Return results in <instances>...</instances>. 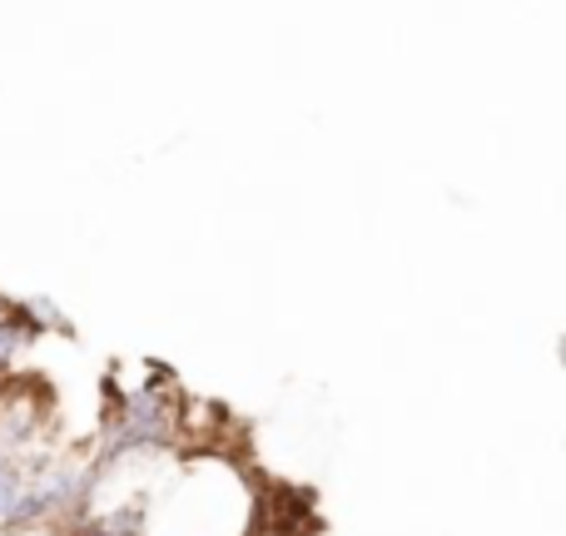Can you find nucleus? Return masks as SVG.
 <instances>
[{
	"mask_svg": "<svg viewBox=\"0 0 566 536\" xmlns=\"http://www.w3.org/2000/svg\"><path fill=\"white\" fill-rule=\"evenodd\" d=\"M35 328H40V318H30L25 308H6V318H0V372L10 368V358H15L30 338H35Z\"/></svg>",
	"mask_w": 566,
	"mask_h": 536,
	"instance_id": "1",
	"label": "nucleus"
},
{
	"mask_svg": "<svg viewBox=\"0 0 566 536\" xmlns=\"http://www.w3.org/2000/svg\"><path fill=\"white\" fill-rule=\"evenodd\" d=\"M25 477H30V472L20 467V462L10 458L6 448H0V527H6V522H10V512H15L20 492H25Z\"/></svg>",
	"mask_w": 566,
	"mask_h": 536,
	"instance_id": "2",
	"label": "nucleus"
},
{
	"mask_svg": "<svg viewBox=\"0 0 566 536\" xmlns=\"http://www.w3.org/2000/svg\"><path fill=\"white\" fill-rule=\"evenodd\" d=\"M0 318H6V303H0Z\"/></svg>",
	"mask_w": 566,
	"mask_h": 536,
	"instance_id": "3",
	"label": "nucleus"
}]
</instances>
